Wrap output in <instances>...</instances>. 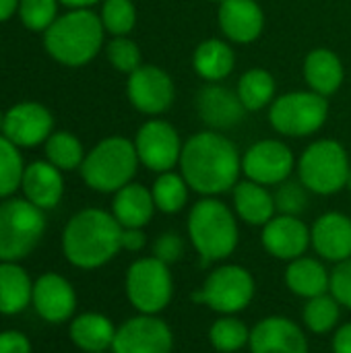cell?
<instances>
[{
    "instance_id": "d4e9b609",
    "label": "cell",
    "mask_w": 351,
    "mask_h": 353,
    "mask_svg": "<svg viewBox=\"0 0 351 353\" xmlns=\"http://www.w3.org/2000/svg\"><path fill=\"white\" fill-rule=\"evenodd\" d=\"M70 341L85 353H99L112 350L116 327L99 312H85L70 321Z\"/></svg>"
},
{
    "instance_id": "603a6c76",
    "label": "cell",
    "mask_w": 351,
    "mask_h": 353,
    "mask_svg": "<svg viewBox=\"0 0 351 353\" xmlns=\"http://www.w3.org/2000/svg\"><path fill=\"white\" fill-rule=\"evenodd\" d=\"M155 213V201L147 186L130 182L114 192L112 215L122 228H145Z\"/></svg>"
},
{
    "instance_id": "ab89813d",
    "label": "cell",
    "mask_w": 351,
    "mask_h": 353,
    "mask_svg": "<svg viewBox=\"0 0 351 353\" xmlns=\"http://www.w3.org/2000/svg\"><path fill=\"white\" fill-rule=\"evenodd\" d=\"M329 294L343 306L351 310V259L339 263L331 273V290Z\"/></svg>"
},
{
    "instance_id": "f907efd6",
    "label": "cell",
    "mask_w": 351,
    "mask_h": 353,
    "mask_svg": "<svg viewBox=\"0 0 351 353\" xmlns=\"http://www.w3.org/2000/svg\"><path fill=\"white\" fill-rule=\"evenodd\" d=\"M99 353H108V352H99Z\"/></svg>"
},
{
    "instance_id": "277c9868",
    "label": "cell",
    "mask_w": 351,
    "mask_h": 353,
    "mask_svg": "<svg viewBox=\"0 0 351 353\" xmlns=\"http://www.w3.org/2000/svg\"><path fill=\"white\" fill-rule=\"evenodd\" d=\"M188 238L205 263L228 259L240 238L232 209L215 196L201 199L188 213Z\"/></svg>"
},
{
    "instance_id": "e0dca14e",
    "label": "cell",
    "mask_w": 351,
    "mask_h": 353,
    "mask_svg": "<svg viewBox=\"0 0 351 353\" xmlns=\"http://www.w3.org/2000/svg\"><path fill=\"white\" fill-rule=\"evenodd\" d=\"M31 304L46 323L60 325L72 319L77 310V294L70 281L62 275L43 273L33 283Z\"/></svg>"
},
{
    "instance_id": "b9f144b4",
    "label": "cell",
    "mask_w": 351,
    "mask_h": 353,
    "mask_svg": "<svg viewBox=\"0 0 351 353\" xmlns=\"http://www.w3.org/2000/svg\"><path fill=\"white\" fill-rule=\"evenodd\" d=\"M0 353H31V343L21 331H2Z\"/></svg>"
},
{
    "instance_id": "ffe728a7",
    "label": "cell",
    "mask_w": 351,
    "mask_h": 353,
    "mask_svg": "<svg viewBox=\"0 0 351 353\" xmlns=\"http://www.w3.org/2000/svg\"><path fill=\"white\" fill-rule=\"evenodd\" d=\"M197 110L201 120L213 130H228L244 120L246 108L232 89L209 83L197 93Z\"/></svg>"
},
{
    "instance_id": "681fc988",
    "label": "cell",
    "mask_w": 351,
    "mask_h": 353,
    "mask_svg": "<svg viewBox=\"0 0 351 353\" xmlns=\"http://www.w3.org/2000/svg\"><path fill=\"white\" fill-rule=\"evenodd\" d=\"M213 2H219V4H221V2H223V0H213Z\"/></svg>"
},
{
    "instance_id": "60d3db41",
    "label": "cell",
    "mask_w": 351,
    "mask_h": 353,
    "mask_svg": "<svg viewBox=\"0 0 351 353\" xmlns=\"http://www.w3.org/2000/svg\"><path fill=\"white\" fill-rule=\"evenodd\" d=\"M184 252V240L180 234L176 232H163L157 236L155 244H153V256L159 259L166 265H172L176 261H180Z\"/></svg>"
},
{
    "instance_id": "4316f807",
    "label": "cell",
    "mask_w": 351,
    "mask_h": 353,
    "mask_svg": "<svg viewBox=\"0 0 351 353\" xmlns=\"http://www.w3.org/2000/svg\"><path fill=\"white\" fill-rule=\"evenodd\" d=\"M285 283L294 296L304 300L329 294L331 290V273L327 267L310 256H300L292 261L285 269Z\"/></svg>"
},
{
    "instance_id": "30bf717a",
    "label": "cell",
    "mask_w": 351,
    "mask_h": 353,
    "mask_svg": "<svg viewBox=\"0 0 351 353\" xmlns=\"http://www.w3.org/2000/svg\"><path fill=\"white\" fill-rule=\"evenodd\" d=\"M329 116L327 97L314 91H292L273 99L269 110L271 126L285 137L314 134Z\"/></svg>"
},
{
    "instance_id": "f35d334b",
    "label": "cell",
    "mask_w": 351,
    "mask_h": 353,
    "mask_svg": "<svg viewBox=\"0 0 351 353\" xmlns=\"http://www.w3.org/2000/svg\"><path fill=\"white\" fill-rule=\"evenodd\" d=\"M108 60H110V64L116 68V70H120V72H126V74H130V72H134L139 66H141V50H139V46L132 41V39H128L126 35H122V37H114L110 43H108Z\"/></svg>"
},
{
    "instance_id": "f546056e",
    "label": "cell",
    "mask_w": 351,
    "mask_h": 353,
    "mask_svg": "<svg viewBox=\"0 0 351 353\" xmlns=\"http://www.w3.org/2000/svg\"><path fill=\"white\" fill-rule=\"evenodd\" d=\"M236 93L242 105L246 108V112H259L269 103H273L275 79L265 68H250L240 77Z\"/></svg>"
},
{
    "instance_id": "c3c4849f",
    "label": "cell",
    "mask_w": 351,
    "mask_h": 353,
    "mask_svg": "<svg viewBox=\"0 0 351 353\" xmlns=\"http://www.w3.org/2000/svg\"><path fill=\"white\" fill-rule=\"evenodd\" d=\"M2 120H4V114L0 112V130H2Z\"/></svg>"
},
{
    "instance_id": "8992f818",
    "label": "cell",
    "mask_w": 351,
    "mask_h": 353,
    "mask_svg": "<svg viewBox=\"0 0 351 353\" xmlns=\"http://www.w3.org/2000/svg\"><path fill=\"white\" fill-rule=\"evenodd\" d=\"M46 232V215L27 199L0 203V261L19 263L29 256Z\"/></svg>"
},
{
    "instance_id": "f1b7e54d",
    "label": "cell",
    "mask_w": 351,
    "mask_h": 353,
    "mask_svg": "<svg viewBox=\"0 0 351 353\" xmlns=\"http://www.w3.org/2000/svg\"><path fill=\"white\" fill-rule=\"evenodd\" d=\"M236 64V54L228 41L221 39H205L197 46L192 56V66L197 74L209 83L223 81L230 77Z\"/></svg>"
},
{
    "instance_id": "7402d4cb",
    "label": "cell",
    "mask_w": 351,
    "mask_h": 353,
    "mask_svg": "<svg viewBox=\"0 0 351 353\" xmlns=\"http://www.w3.org/2000/svg\"><path fill=\"white\" fill-rule=\"evenodd\" d=\"M21 190L25 199L35 207H39L41 211L54 209L64 194L62 172L50 161H33L25 165Z\"/></svg>"
},
{
    "instance_id": "7bdbcfd3",
    "label": "cell",
    "mask_w": 351,
    "mask_h": 353,
    "mask_svg": "<svg viewBox=\"0 0 351 353\" xmlns=\"http://www.w3.org/2000/svg\"><path fill=\"white\" fill-rule=\"evenodd\" d=\"M120 246L122 250H128V252H141L147 246V236L143 228H122Z\"/></svg>"
},
{
    "instance_id": "7dc6e473",
    "label": "cell",
    "mask_w": 351,
    "mask_h": 353,
    "mask_svg": "<svg viewBox=\"0 0 351 353\" xmlns=\"http://www.w3.org/2000/svg\"><path fill=\"white\" fill-rule=\"evenodd\" d=\"M345 186L351 190V170H350V176H348V184H345Z\"/></svg>"
},
{
    "instance_id": "d6a6232c",
    "label": "cell",
    "mask_w": 351,
    "mask_h": 353,
    "mask_svg": "<svg viewBox=\"0 0 351 353\" xmlns=\"http://www.w3.org/2000/svg\"><path fill=\"white\" fill-rule=\"evenodd\" d=\"M250 341V329L234 314L217 319L209 329V343L215 352L238 353Z\"/></svg>"
},
{
    "instance_id": "7c38bea8",
    "label": "cell",
    "mask_w": 351,
    "mask_h": 353,
    "mask_svg": "<svg viewBox=\"0 0 351 353\" xmlns=\"http://www.w3.org/2000/svg\"><path fill=\"white\" fill-rule=\"evenodd\" d=\"M174 333L157 314H139L116 329L112 353H172Z\"/></svg>"
},
{
    "instance_id": "9a60e30c",
    "label": "cell",
    "mask_w": 351,
    "mask_h": 353,
    "mask_svg": "<svg viewBox=\"0 0 351 353\" xmlns=\"http://www.w3.org/2000/svg\"><path fill=\"white\" fill-rule=\"evenodd\" d=\"M54 128L50 110L37 101L12 105L2 120V134L17 147H37L48 141Z\"/></svg>"
},
{
    "instance_id": "8fae6325",
    "label": "cell",
    "mask_w": 351,
    "mask_h": 353,
    "mask_svg": "<svg viewBox=\"0 0 351 353\" xmlns=\"http://www.w3.org/2000/svg\"><path fill=\"white\" fill-rule=\"evenodd\" d=\"M182 141L178 130L166 120H149L145 122L134 139V149L139 161L157 174L172 172L174 165L180 163Z\"/></svg>"
},
{
    "instance_id": "bcb514c9",
    "label": "cell",
    "mask_w": 351,
    "mask_h": 353,
    "mask_svg": "<svg viewBox=\"0 0 351 353\" xmlns=\"http://www.w3.org/2000/svg\"><path fill=\"white\" fill-rule=\"evenodd\" d=\"M58 2L68 6V8H89V6H93V4H97L101 0H58Z\"/></svg>"
},
{
    "instance_id": "3957f363",
    "label": "cell",
    "mask_w": 351,
    "mask_h": 353,
    "mask_svg": "<svg viewBox=\"0 0 351 353\" xmlns=\"http://www.w3.org/2000/svg\"><path fill=\"white\" fill-rule=\"evenodd\" d=\"M103 33V23L93 10L72 8L66 14H60L43 31V46L56 62L64 66H83L101 50Z\"/></svg>"
},
{
    "instance_id": "d6986e66",
    "label": "cell",
    "mask_w": 351,
    "mask_h": 353,
    "mask_svg": "<svg viewBox=\"0 0 351 353\" xmlns=\"http://www.w3.org/2000/svg\"><path fill=\"white\" fill-rule=\"evenodd\" d=\"M310 246L329 263H343L351 259V219L343 213L329 211L321 215L310 228Z\"/></svg>"
},
{
    "instance_id": "d590c367",
    "label": "cell",
    "mask_w": 351,
    "mask_h": 353,
    "mask_svg": "<svg viewBox=\"0 0 351 353\" xmlns=\"http://www.w3.org/2000/svg\"><path fill=\"white\" fill-rule=\"evenodd\" d=\"M103 29L114 37L128 35L137 23V8L132 0H103L99 14Z\"/></svg>"
},
{
    "instance_id": "ac0fdd59",
    "label": "cell",
    "mask_w": 351,
    "mask_h": 353,
    "mask_svg": "<svg viewBox=\"0 0 351 353\" xmlns=\"http://www.w3.org/2000/svg\"><path fill=\"white\" fill-rule=\"evenodd\" d=\"M250 353H308V339L288 316H267L250 329Z\"/></svg>"
},
{
    "instance_id": "5b68a950",
    "label": "cell",
    "mask_w": 351,
    "mask_h": 353,
    "mask_svg": "<svg viewBox=\"0 0 351 353\" xmlns=\"http://www.w3.org/2000/svg\"><path fill=\"white\" fill-rule=\"evenodd\" d=\"M139 163L132 141L124 137H110L85 155L79 170L89 188L97 192H118L132 182Z\"/></svg>"
},
{
    "instance_id": "1f68e13d",
    "label": "cell",
    "mask_w": 351,
    "mask_h": 353,
    "mask_svg": "<svg viewBox=\"0 0 351 353\" xmlns=\"http://www.w3.org/2000/svg\"><path fill=\"white\" fill-rule=\"evenodd\" d=\"M46 157L60 172H70V170L81 168L85 159V151H83L81 141L74 134L66 130H58V132H52L46 141Z\"/></svg>"
},
{
    "instance_id": "7a4b0ae2",
    "label": "cell",
    "mask_w": 351,
    "mask_h": 353,
    "mask_svg": "<svg viewBox=\"0 0 351 353\" xmlns=\"http://www.w3.org/2000/svg\"><path fill=\"white\" fill-rule=\"evenodd\" d=\"M122 225L103 209H83L72 215L62 232V252L77 269H99L108 265L120 246Z\"/></svg>"
},
{
    "instance_id": "cb8c5ba5",
    "label": "cell",
    "mask_w": 351,
    "mask_h": 353,
    "mask_svg": "<svg viewBox=\"0 0 351 353\" xmlns=\"http://www.w3.org/2000/svg\"><path fill=\"white\" fill-rule=\"evenodd\" d=\"M234 209L244 223L261 228L269 223L277 213L273 194L267 190V186L252 180H244L234 186Z\"/></svg>"
},
{
    "instance_id": "6da1fadb",
    "label": "cell",
    "mask_w": 351,
    "mask_h": 353,
    "mask_svg": "<svg viewBox=\"0 0 351 353\" xmlns=\"http://www.w3.org/2000/svg\"><path fill=\"white\" fill-rule=\"evenodd\" d=\"M178 165L190 190L203 196H217L234 190L238 184L242 157L228 137L217 130H205L184 143Z\"/></svg>"
},
{
    "instance_id": "74e56055",
    "label": "cell",
    "mask_w": 351,
    "mask_h": 353,
    "mask_svg": "<svg viewBox=\"0 0 351 353\" xmlns=\"http://www.w3.org/2000/svg\"><path fill=\"white\" fill-rule=\"evenodd\" d=\"M273 199H275V209L279 215L298 217L308 207V188L300 180H285L279 184Z\"/></svg>"
},
{
    "instance_id": "ee69618b",
    "label": "cell",
    "mask_w": 351,
    "mask_h": 353,
    "mask_svg": "<svg viewBox=\"0 0 351 353\" xmlns=\"http://www.w3.org/2000/svg\"><path fill=\"white\" fill-rule=\"evenodd\" d=\"M333 353H351V323L337 327L333 335Z\"/></svg>"
},
{
    "instance_id": "4dcf8cb0",
    "label": "cell",
    "mask_w": 351,
    "mask_h": 353,
    "mask_svg": "<svg viewBox=\"0 0 351 353\" xmlns=\"http://www.w3.org/2000/svg\"><path fill=\"white\" fill-rule=\"evenodd\" d=\"M188 190H190V186L186 184L182 174H174V172L159 174V178L155 180V184L151 188L155 209L161 213H168V215L180 213L188 201Z\"/></svg>"
},
{
    "instance_id": "484cf974",
    "label": "cell",
    "mask_w": 351,
    "mask_h": 353,
    "mask_svg": "<svg viewBox=\"0 0 351 353\" xmlns=\"http://www.w3.org/2000/svg\"><path fill=\"white\" fill-rule=\"evenodd\" d=\"M343 64L339 56L327 48L312 50L304 60V79L310 87V91L329 97L333 95L341 83H343Z\"/></svg>"
},
{
    "instance_id": "83f0119b",
    "label": "cell",
    "mask_w": 351,
    "mask_h": 353,
    "mask_svg": "<svg viewBox=\"0 0 351 353\" xmlns=\"http://www.w3.org/2000/svg\"><path fill=\"white\" fill-rule=\"evenodd\" d=\"M33 281L17 263L0 261V314L14 316L31 304Z\"/></svg>"
},
{
    "instance_id": "9c48e42d",
    "label": "cell",
    "mask_w": 351,
    "mask_h": 353,
    "mask_svg": "<svg viewBox=\"0 0 351 353\" xmlns=\"http://www.w3.org/2000/svg\"><path fill=\"white\" fill-rule=\"evenodd\" d=\"M254 292L257 283L248 269L240 265H221L207 275L203 288L192 294V300L228 316L250 306Z\"/></svg>"
},
{
    "instance_id": "4fadbf2b",
    "label": "cell",
    "mask_w": 351,
    "mask_h": 353,
    "mask_svg": "<svg viewBox=\"0 0 351 353\" xmlns=\"http://www.w3.org/2000/svg\"><path fill=\"white\" fill-rule=\"evenodd\" d=\"M296 159L292 149L275 139H265L254 143L242 155V174L263 186H279L290 180Z\"/></svg>"
},
{
    "instance_id": "e575fe53",
    "label": "cell",
    "mask_w": 351,
    "mask_h": 353,
    "mask_svg": "<svg viewBox=\"0 0 351 353\" xmlns=\"http://www.w3.org/2000/svg\"><path fill=\"white\" fill-rule=\"evenodd\" d=\"M23 172L25 165L19 147L0 134V199H6L17 188H21Z\"/></svg>"
},
{
    "instance_id": "44dd1931",
    "label": "cell",
    "mask_w": 351,
    "mask_h": 353,
    "mask_svg": "<svg viewBox=\"0 0 351 353\" xmlns=\"http://www.w3.org/2000/svg\"><path fill=\"white\" fill-rule=\"evenodd\" d=\"M217 19L225 37L236 43L259 39L265 27V12L257 0H223Z\"/></svg>"
},
{
    "instance_id": "f6af8a7d",
    "label": "cell",
    "mask_w": 351,
    "mask_h": 353,
    "mask_svg": "<svg viewBox=\"0 0 351 353\" xmlns=\"http://www.w3.org/2000/svg\"><path fill=\"white\" fill-rule=\"evenodd\" d=\"M14 10H19V0H0V23L10 19Z\"/></svg>"
},
{
    "instance_id": "816d5d0a",
    "label": "cell",
    "mask_w": 351,
    "mask_h": 353,
    "mask_svg": "<svg viewBox=\"0 0 351 353\" xmlns=\"http://www.w3.org/2000/svg\"><path fill=\"white\" fill-rule=\"evenodd\" d=\"M238 353H240V352H238Z\"/></svg>"
},
{
    "instance_id": "52a82bcc",
    "label": "cell",
    "mask_w": 351,
    "mask_h": 353,
    "mask_svg": "<svg viewBox=\"0 0 351 353\" xmlns=\"http://www.w3.org/2000/svg\"><path fill=\"white\" fill-rule=\"evenodd\" d=\"M350 170L345 147L331 139L312 143L298 163L300 182L317 194H335L345 188Z\"/></svg>"
},
{
    "instance_id": "5bb4252c",
    "label": "cell",
    "mask_w": 351,
    "mask_h": 353,
    "mask_svg": "<svg viewBox=\"0 0 351 353\" xmlns=\"http://www.w3.org/2000/svg\"><path fill=\"white\" fill-rule=\"evenodd\" d=\"M126 93L130 103L139 112L157 116L172 108L176 89L172 77L163 68L153 64H141L134 72L128 74Z\"/></svg>"
},
{
    "instance_id": "2e32d148",
    "label": "cell",
    "mask_w": 351,
    "mask_h": 353,
    "mask_svg": "<svg viewBox=\"0 0 351 353\" xmlns=\"http://www.w3.org/2000/svg\"><path fill=\"white\" fill-rule=\"evenodd\" d=\"M263 248L277 261H296L310 246V228L294 215H275L261 232Z\"/></svg>"
},
{
    "instance_id": "ba28073f",
    "label": "cell",
    "mask_w": 351,
    "mask_h": 353,
    "mask_svg": "<svg viewBox=\"0 0 351 353\" xmlns=\"http://www.w3.org/2000/svg\"><path fill=\"white\" fill-rule=\"evenodd\" d=\"M126 298L139 314L163 312L174 296V279L170 265L155 256L134 261L126 271Z\"/></svg>"
},
{
    "instance_id": "8d00e7d4",
    "label": "cell",
    "mask_w": 351,
    "mask_h": 353,
    "mask_svg": "<svg viewBox=\"0 0 351 353\" xmlns=\"http://www.w3.org/2000/svg\"><path fill=\"white\" fill-rule=\"evenodd\" d=\"M58 0H19V19L31 31H46L58 19Z\"/></svg>"
},
{
    "instance_id": "836d02e7",
    "label": "cell",
    "mask_w": 351,
    "mask_h": 353,
    "mask_svg": "<svg viewBox=\"0 0 351 353\" xmlns=\"http://www.w3.org/2000/svg\"><path fill=\"white\" fill-rule=\"evenodd\" d=\"M302 319H304V325L308 327V331H312L314 335H327L339 325L341 304L331 294L310 298V300H306Z\"/></svg>"
}]
</instances>
